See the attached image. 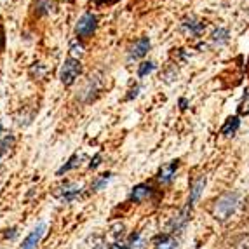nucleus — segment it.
<instances>
[{
	"mask_svg": "<svg viewBox=\"0 0 249 249\" xmlns=\"http://www.w3.org/2000/svg\"><path fill=\"white\" fill-rule=\"evenodd\" d=\"M239 125H241V119H239V117H229V119L225 121V124L221 125V134L232 136V134L237 133Z\"/></svg>",
	"mask_w": 249,
	"mask_h": 249,
	"instance_id": "obj_10",
	"label": "nucleus"
},
{
	"mask_svg": "<svg viewBox=\"0 0 249 249\" xmlns=\"http://www.w3.org/2000/svg\"><path fill=\"white\" fill-rule=\"evenodd\" d=\"M80 160H82V155H79V154H73L70 159H68V162L65 164V166H61L58 169V173H56V176H63L65 173H68V171H71V169H77V167L80 166Z\"/></svg>",
	"mask_w": 249,
	"mask_h": 249,
	"instance_id": "obj_12",
	"label": "nucleus"
},
{
	"mask_svg": "<svg viewBox=\"0 0 249 249\" xmlns=\"http://www.w3.org/2000/svg\"><path fill=\"white\" fill-rule=\"evenodd\" d=\"M46 232H47V223L46 221H38L34 227V230L23 239V242H21L18 249H37L42 241V237L46 235Z\"/></svg>",
	"mask_w": 249,
	"mask_h": 249,
	"instance_id": "obj_3",
	"label": "nucleus"
},
{
	"mask_svg": "<svg viewBox=\"0 0 249 249\" xmlns=\"http://www.w3.org/2000/svg\"><path fill=\"white\" fill-rule=\"evenodd\" d=\"M237 206H239V194L237 192H227L214 202L213 214L218 221H227L235 213Z\"/></svg>",
	"mask_w": 249,
	"mask_h": 249,
	"instance_id": "obj_1",
	"label": "nucleus"
},
{
	"mask_svg": "<svg viewBox=\"0 0 249 249\" xmlns=\"http://www.w3.org/2000/svg\"><path fill=\"white\" fill-rule=\"evenodd\" d=\"M100 164H101V155H100V154H96V155H94V159L91 160V164H89V167H91V169H96V167L100 166Z\"/></svg>",
	"mask_w": 249,
	"mask_h": 249,
	"instance_id": "obj_23",
	"label": "nucleus"
},
{
	"mask_svg": "<svg viewBox=\"0 0 249 249\" xmlns=\"http://www.w3.org/2000/svg\"><path fill=\"white\" fill-rule=\"evenodd\" d=\"M82 73V65L77 58H68L63 63L61 70H59V79L65 86H71L75 80L79 79V75Z\"/></svg>",
	"mask_w": 249,
	"mask_h": 249,
	"instance_id": "obj_2",
	"label": "nucleus"
},
{
	"mask_svg": "<svg viewBox=\"0 0 249 249\" xmlns=\"http://www.w3.org/2000/svg\"><path fill=\"white\" fill-rule=\"evenodd\" d=\"M4 47H5V37H4V30L0 28V53L4 51Z\"/></svg>",
	"mask_w": 249,
	"mask_h": 249,
	"instance_id": "obj_25",
	"label": "nucleus"
},
{
	"mask_svg": "<svg viewBox=\"0 0 249 249\" xmlns=\"http://www.w3.org/2000/svg\"><path fill=\"white\" fill-rule=\"evenodd\" d=\"M213 40L218 42V44H225V42L229 40V30H225V28L214 30V34H213Z\"/></svg>",
	"mask_w": 249,
	"mask_h": 249,
	"instance_id": "obj_19",
	"label": "nucleus"
},
{
	"mask_svg": "<svg viewBox=\"0 0 249 249\" xmlns=\"http://www.w3.org/2000/svg\"><path fill=\"white\" fill-rule=\"evenodd\" d=\"M13 145H14V138L11 136V134H5V136L0 138V157H2Z\"/></svg>",
	"mask_w": 249,
	"mask_h": 249,
	"instance_id": "obj_18",
	"label": "nucleus"
},
{
	"mask_svg": "<svg viewBox=\"0 0 249 249\" xmlns=\"http://www.w3.org/2000/svg\"><path fill=\"white\" fill-rule=\"evenodd\" d=\"M82 192V185L79 183H65L63 187H59V199L63 202H73Z\"/></svg>",
	"mask_w": 249,
	"mask_h": 249,
	"instance_id": "obj_5",
	"label": "nucleus"
},
{
	"mask_svg": "<svg viewBox=\"0 0 249 249\" xmlns=\"http://www.w3.org/2000/svg\"><path fill=\"white\" fill-rule=\"evenodd\" d=\"M178 166H179L178 160H171V162H167V164H164V166H162L160 169H159V173H157L159 183H162V185H167V183L173 181V178H175V175H176V171H178Z\"/></svg>",
	"mask_w": 249,
	"mask_h": 249,
	"instance_id": "obj_6",
	"label": "nucleus"
},
{
	"mask_svg": "<svg viewBox=\"0 0 249 249\" xmlns=\"http://www.w3.org/2000/svg\"><path fill=\"white\" fill-rule=\"evenodd\" d=\"M190 211H192V206L190 204H187L185 208L179 211V214L176 216V220H175V223H173V230H181L185 225H187V221H188V218H190Z\"/></svg>",
	"mask_w": 249,
	"mask_h": 249,
	"instance_id": "obj_11",
	"label": "nucleus"
},
{
	"mask_svg": "<svg viewBox=\"0 0 249 249\" xmlns=\"http://www.w3.org/2000/svg\"><path fill=\"white\" fill-rule=\"evenodd\" d=\"M176 248V239L171 235H164L159 239L157 246H155V249H175Z\"/></svg>",
	"mask_w": 249,
	"mask_h": 249,
	"instance_id": "obj_16",
	"label": "nucleus"
},
{
	"mask_svg": "<svg viewBox=\"0 0 249 249\" xmlns=\"http://www.w3.org/2000/svg\"><path fill=\"white\" fill-rule=\"evenodd\" d=\"M183 26H185L192 35H200L204 30V23L199 19H196V18H188V19H185L183 21Z\"/></svg>",
	"mask_w": 249,
	"mask_h": 249,
	"instance_id": "obj_13",
	"label": "nucleus"
},
{
	"mask_svg": "<svg viewBox=\"0 0 249 249\" xmlns=\"http://www.w3.org/2000/svg\"><path fill=\"white\" fill-rule=\"evenodd\" d=\"M150 196H152V188H150L148 185H145V183H140V185H136V187L131 190L129 200H133V202H143V200L148 199Z\"/></svg>",
	"mask_w": 249,
	"mask_h": 249,
	"instance_id": "obj_8",
	"label": "nucleus"
},
{
	"mask_svg": "<svg viewBox=\"0 0 249 249\" xmlns=\"http://www.w3.org/2000/svg\"><path fill=\"white\" fill-rule=\"evenodd\" d=\"M108 249H129L125 244H122V242H113L112 246H108Z\"/></svg>",
	"mask_w": 249,
	"mask_h": 249,
	"instance_id": "obj_24",
	"label": "nucleus"
},
{
	"mask_svg": "<svg viewBox=\"0 0 249 249\" xmlns=\"http://www.w3.org/2000/svg\"><path fill=\"white\" fill-rule=\"evenodd\" d=\"M204 187H206V178L204 176H200L199 179H197L194 185H192V190H190V199H188V204L190 206H194V204L199 200V197H200V194H202V190H204Z\"/></svg>",
	"mask_w": 249,
	"mask_h": 249,
	"instance_id": "obj_9",
	"label": "nucleus"
},
{
	"mask_svg": "<svg viewBox=\"0 0 249 249\" xmlns=\"http://www.w3.org/2000/svg\"><path fill=\"white\" fill-rule=\"evenodd\" d=\"M138 91H140V88L136 86V88H134L133 91H131V94L127 96V100H133V98H136V96H138Z\"/></svg>",
	"mask_w": 249,
	"mask_h": 249,
	"instance_id": "obj_26",
	"label": "nucleus"
},
{
	"mask_svg": "<svg viewBox=\"0 0 249 249\" xmlns=\"http://www.w3.org/2000/svg\"><path fill=\"white\" fill-rule=\"evenodd\" d=\"M96 26H98L96 16L92 13H86L79 18V21H77V25H75V34L79 35L80 38H88L96 32Z\"/></svg>",
	"mask_w": 249,
	"mask_h": 249,
	"instance_id": "obj_4",
	"label": "nucleus"
},
{
	"mask_svg": "<svg viewBox=\"0 0 249 249\" xmlns=\"http://www.w3.org/2000/svg\"><path fill=\"white\" fill-rule=\"evenodd\" d=\"M179 105H181V108H187V100H179Z\"/></svg>",
	"mask_w": 249,
	"mask_h": 249,
	"instance_id": "obj_28",
	"label": "nucleus"
},
{
	"mask_svg": "<svg viewBox=\"0 0 249 249\" xmlns=\"http://www.w3.org/2000/svg\"><path fill=\"white\" fill-rule=\"evenodd\" d=\"M112 233L115 239H119V237H122V233H124V225L122 223H117L112 227Z\"/></svg>",
	"mask_w": 249,
	"mask_h": 249,
	"instance_id": "obj_22",
	"label": "nucleus"
},
{
	"mask_svg": "<svg viewBox=\"0 0 249 249\" xmlns=\"http://www.w3.org/2000/svg\"><path fill=\"white\" fill-rule=\"evenodd\" d=\"M54 7V4L51 0H37V13L38 14H47L51 13V9Z\"/></svg>",
	"mask_w": 249,
	"mask_h": 249,
	"instance_id": "obj_20",
	"label": "nucleus"
},
{
	"mask_svg": "<svg viewBox=\"0 0 249 249\" xmlns=\"http://www.w3.org/2000/svg\"><path fill=\"white\" fill-rule=\"evenodd\" d=\"M2 136H5V134H4V125H2V122H0V138Z\"/></svg>",
	"mask_w": 249,
	"mask_h": 249,
	"instance_id": "obj_27",
	"label": "nucleus"
},
{
	"mask_svg": "<svg viewBox=\"0 0 249 249\" xmlns=\"http://www.w3.org/2000/svg\"><path fill=\"white\" fill-rule=\"evenodd\" d=\"M154 70H155V63L154 61H145V63L140 65V68H138V77L143 79V77H146V75L152 73Z\"/></svg>",
	"mask_w": 249,
	"mask_h": 249,
	"instance_id": "obj_17",
	"label": "nucleus"
},
{
	"mask_svg": "<svg viewBox=\"0 0 249 249\" xmlns=\"http://www.w3.org/2000/svg\"><path fill=\"white\" fill-rule=\"evenodd\" d=\"M148 49H150V38L148 37L138 38V40L134 42V46L131 47V51H129V59L133 61V59L143 58V56L148 53Z\"/></svg>",
	"mask_w": 249,
	"mask_h": 249,
	"instance_id": "obj_7",
	"label": "nucleus"
},
{
	"mask_svg": "<svg viewBox=\"0 0 249 249\" xmlns=\"http://www.w3.org/2000/svg\"><path fill=\"white\" fill-rule=\"evenodd\" d=\"M70 53H71V58H73V56H82V54H84V46L80 44L79 40H71Z\"/></svg>",
	"mask_w": 249,
	"mask_h": 249,
	"instance_id": "obj_21",
	"label": "nucleus"
},
{
	"mask_svg": "<svg viewBox=\"0 0 249 249\" xmlns=\"http://www.w3.org/2000/svg\"><path fill=\"white\" fill-rule=\"evenodd\" d=\"M110 179H112V173H103V175H100L98 178L92 181L91 185V190L92 192H100L103 190L105 187H107L108 183H110Z\"/></svg>",
	"mask_w": 249,
	"mask_h": 249,
	"instance_id": "obj_14",
	"label": "nucleus"
},
{
	"mask_svg": "<svg viewBox=\"0 0 249 249\" xmlns=\"http://www.w3.org/2000/svg\"><path fill=\"white\" fill-rule=\"evenodd\" d=\"M127 248L129 249H146V239L140 232L133 233V235L129 237Z\"/></svg>",
	"mask_w": 249,
	"mask_h": 249,
	"instance_id": "obj_15",
	"label": "nucleus"
}]
</instances>
